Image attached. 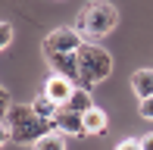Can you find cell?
I'll return each instance as SVG.
<instances>
[{"label": "cell", "instance_id": "1", "mask_svg": "<svg viewBox=\"0 0 153 150\" xmlns=\"http://www.w3.org/2000/svg\"><path fill=\"white\" fill-rule=\"evenodd\" d=\"M6 128H10V138L16 141V144H38L44 134L53 131V122L41 119L38 113L31 110V103H13L10 116H6Z\"/></svg>", "mask_w": 153, "mask_h": 150}, {"label": "cell", "instance_id": "2", "mask_svg": "<svg viewBox=\"0 0 153 150\" xmlns=\"http://www.w3.org/2000/svg\"><path fill=\"white\" fill-rule=\"evenodd\" d=\"M119 25V10H116L113 3H88L81 6L78 19H75V31H78L85 41H91V44H97L100 38H106L109 31Z\"/></svg>", "mask_w": 153, "mask_h": 150}, {"label": "cell", "instance_id": "3", "mask_svg": "<svg viewBox=\"0 0 153 150\" xmlns=\"http://www.w3.org/2000/svg\"><path fill=\"white\" fill-rule=\"evenodd\" d=\"M109 72H113V56H109V50H103L100 44L85 41L81 50H78V88H88V91H91V85L106 81Z\"/></svg>", "mask_w": 153, "mask_h": 150}, {"label": "cell", "instance_id": "4", "mask_svg": "<svg viewBox=\"0 0 153 150\" xmlns=\"http://www.w3.org/2000/svg\"><path fill=\"white\" fill-rule=\"evenodd\" d=\"M81 44H85V38L75 28H56L44 38L41 50H44V56H69V53H78Z\"/></svg>", "mask_w": 153, "mask_h": 150}, {"label": "cell", "instance_id": "5", "mask_svg": "<svg viewBox=\"0 0 153 150\" xmlns=\"http://www.w3.org/2000/svg\"><path fill=\"white\" fill-rule=\"evenodd\" d=\"M53 131L81 138V134H88V131H85V116H81V113H72L69 106H59L56 119H53Z\"/></svg>", "mask_w": 153, "mask_h": 150}, {"label": "cell", "instance_id": "6", "mask_svg": "<svg viewBox=\"0 0 153 150\" xmlns=\"http://www.w3.org/2000/svg\"><path fill=\"white\" fill-rule=\"evenodd\" d=\"M44 94H47L56 106H66L69 97L75 94V85H72L69 78H62V75H50V78H47V85H44Z\"/></svg>", "mask_w": 153, "mask_h": 150}, {"label": "cell", "instance_id": "7", "mask_svg": "<svg viewBox=\"0 0 153 150\" xmlns=\"http://www.w3.org/2000/svg\"><path fill=\"white\" fill-rule=\"evenodd\" d=\"M131 91L137 94V100H150L153 97V69H137L131 75Z\"/></svg>", "mask_w": 153, "mask_h": 150}, {"label": "cell", "instance_id": "8", "mask_svg": "<svg viewBox=\"0 0 153 150\" xmlns=\"http://www.w3.org/2000/svg\"><path fill=\"white\" fill-rule=\"evenodd\" d=\"M69 110H72V113H81V116H85V113H91L94 110V100H91V91H88V88H75V94H72V97H69Z\"/></svg>", "mask_w": 153, "mask_h": 150}, {"label": "cell", "instance_id": "9", "mask_svg": "<svg viewBox=\"0 0 153 150\" xmlns=\"http://www.w3.org/2000/svg\"><path fill=\"white\" fill-rule=\"evenodd\" d=\"M31 110H34V113H38V116H41V119H47V122H53V119H56V113H59V106H56V103H53V100H50V97H47V94H44V91H41V94H38V97H34V100H31Z\"/></svg>", "mask_w": 153, "mask_h": 150}, {"label": "cell", "instance_id": "10", "mask_svg": "<svg viewBox=\"0 0 153 150\" xmlns=\"http://www.w3.org/2000/svg\"><path fill=\"white\" fill-rule=\"evenodd\" d=\"M85 131L88 134H103L106 131V113L100 106H94L91 113H85Z\"/></svg>", "mask_w": 153, "mask_h": 150}, {"label": "cell", "instance_id": "11", "mask_svg": "<svg viewBox=\"0 0 153 150\" xmlns=\"http://www.w3.org/2000/svg\"><path fill=\"white\" fill-rule=\"evenodd\" d=\"M34 150H66V134H59V131L44 134V138L34 144Z\"/></svg>", "mask_w": 153, "mask_h": 150}, {"label": "cell", "instance_id": "12", "mask_svg": "<svg viewBox=\"0 0 153 150\" xmlns=\"http://www.w3.org/2000/svg\"><path fill=\"white\" fill-rule=\"evenodd\" d=\"M13 110V100H10V91H6L3 85H0V122H6V116Z\"/></svg>", "mask_w": 153, "mask_h": 150}, {"label": "cell", "instance_id": "13", "mask_svg": "<svg viewBox=\"0 0 153 150\" xmlns=\"http://www.w3.org/2000/svg\"><path fill=\"white\" fill-rule=\"evenodd\" d=\"M10 44H13V25L10 22H0V50H6Z\"/></svg>", "mask_w": 153, "mask_h": 150}, {"label": "cell", "instance_id": "14", "mask_svg": "<svg viewBox=\"0 0 153 150\" xmlns=\"http://www.w3.org/2000/svg\"><path fill=\"white\" fill-rule=\"evenodd\" d=\"M116 150H141V141H137V138H125Z\"/></svg>", "mask_w": 153, "mask_h": 150}, {"label": "cell", "instance_id": "15", "mask_svg": "<svg viewBox=\"0 0 153 150\" xmlns=\"http://www.w3.org/2000/svg\"><path fill=\"white\" fill-rule=\"evenodd\" d=\"M141 116L153 122V97H150V100H141Z\"/></svg>", "mask_w": 153, "mask_h": 150}, {"label": "cell", "instance_id": "16", "mask_svg": "<svg viewBox=\"0 0 153 150\" xmlns=\"http://www.w3.org/2000/svg\"><path fill=\"white\" fill-rule=\"evenodd\" d=\"M10 128H6V122H0V147H3V144H10Z\"/></svg>", "mask_w": 153, "mask_h": 150}, {"label": "cell", "instance_id": "17", "mask_svg": "<svg viewBox=\"0 0 153 150\" xmlns=\"http://www.w3.org/2000/svg\"><path fill=\"white\" fill-rule=\"evenodd\" d=\"M141 150H153V131H150V134H144V138H141Z\"/></svg>", "mask_w": 153, "mask_h": 150}]
</instances>
